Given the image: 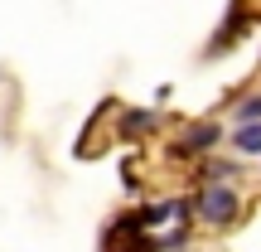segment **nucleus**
<instances>
[{"instance_id":"f257e3e1","label":"nucleus","mask_w":261,"mask_h":252,"mask_svg":"<svg viewBox=\"0 0 261 252\" xmlns=\"http://www.w3.org/2000/svg\"><path fill=\"white\" fill-rule=\"evenodd\" d=\"M198 214H203V223H232L237 218V194L227 185H208L203 189V199H198Z\"/></svg>"},{"instance_id":"7ed1b4c3","label":"nucleus","mask_w":261,"mask_h":252,"mask_svg":"<svg viewBox=\"0 0 261 252\" xmlns=\"http://www.w3.org/2000/svg\"><path fill=\"white\" fill-rule=\"evenodd\" d=\"M232 141H237V150H242V155H256V150H261V122H247Z\"/></svg>"},{"instance_id":"20e7f679","label":"nucleus","mask_w":261,"mask_h":252,"mask_svg":"<svg viewBox=\"0 0 261 252\" xmlns=\"http://www.w3.org/2000/svg\"><path fill=\"white\" fill-rule=\"evenodd\" d=\"M237 117H242V126L247 122H261V97H247V102L237 107Z\"/></svg>"},{"instance_id":"f03ea898","label":"nucleus","mask_w":261,"mask_h":252,"mask_svg":"<svg viewBox=\"0 0 261 252\" xmlns=\"http://www.w3.org/2000/svg\"><path fill=\"white\" fill-rule=\"evenodd\" d=\"M218 136H223V131H218L213 122H208V126H194V131H189L184 141H179V150H203V146H213Z\"/></svg>"},{"instance_id":"39448f33","label":"nucleus","mask_w":261,"mask_h":252,"mask_svg":"<svg viewBox=\"0 0 261 252\" xmlns=\"http://www.w3.org/2000/svg\"><path fill=\"white\" fill-rule=\"evenodd\" d=\"M223 175H232V165H223V160H203V179H223Z\"/></svg>"}]
</instances>
